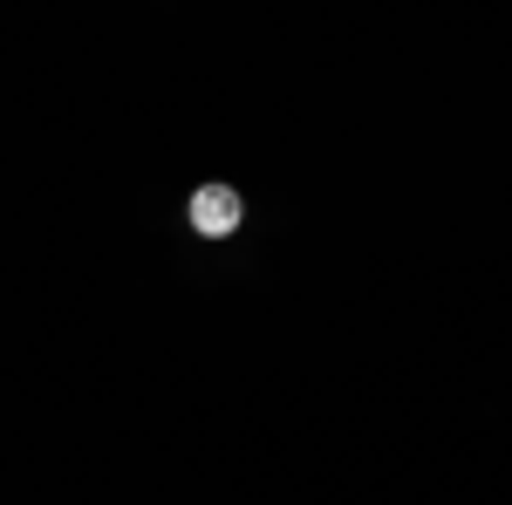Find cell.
<instances>
[{"mask_svg": "<svg viewBox=\"0 0 512 505\" xmlns=\"http://www.w3.org/2000/svg\"><path fill=\"white\" fill-rule=\"evenodd\" d=\"M239 219H246V198H239L233 185H198V192H192V226L205 239L239 233Z\"/></svg>", "mask_w": 512, "mask_h": 505, "instance_id": "obj_1", "label": "cell"}]
</instances>
